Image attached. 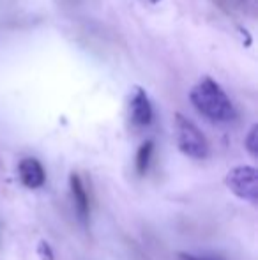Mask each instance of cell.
I'll use <instances>...</instances> for the list:
<instances>
[{
  "label": "cell",
  "mask_w": 258,
  "mask_h": 260,
  "mask_svg": "<svg viewBox=\"0 0 258 260\" xmlns=\"http://www.w3.org/2000/svg\"><path fill=\"white\" fill-rule=\"evenodd\" d=\"M39 253H41L43 260H53V253H52V250H50L48 243L39 244Z\"/></svg>",
  "instance_id": "obj_9"
},
{
  "label": "cell",
  "mask_w": 258,
  "mask_h": 260,
  "mask_svg": "<svg viewBox=\"0 0 258 260\" xmlns=\"http://www.w3.org/2000/svg\"><path fill=\"white\" fill-rule=\"evenodd\" d=\"M244 147L248 149V152L253 157L256 156V152H258V126L256 124L249 129L248 137H246V140H244Z\"/></svg>",
  "instance_id": "obj_8"
},
{
  "label": "cell",
  "mask_w": 258,
  "mask_h": 260,
  "mask_svg": "<svg viewBox=\"0 0 258 260\" xmlns=\"http://www.w3.org/2000/svg\"><path fill=\"white\" fill-rule=\"evenodd\" d=\"M18 175H20V181L23 186L30 189H38L45 184V168L39 163L35 157H25L18 165Z\"/></svg>",
  "instance_id": "obj_5"
},
{
  "label": "cell",
  "mask_w": 258,
  "mask_h": 260,
  "mask_svg": "<svg viewBox=\"0 0 258 260\" xmlns=\"http://www.w3.org/2000/svg\"><path fill=\"white\" fill-rule=\"evenodd\" d=\"M225 182H227L228 189L241 200H248V202H256L258 200L256 168L248 167V165H241V167L232 168L227 174Z\"/></svg>",
  "instance_id": "obj_3"
},
{
  "label": "cell",
  "mask_w": 258,
  "mask_h": 260,
  "mask_svg": "<svg viewBox=\"0 0 258 260\" xmlns=\"http://www.w3.org/2000/svg\"><path fill=\"white\" fill-rule=\"evenodd\" d=\"M175 140L179 151L193 159H205L209 156V142L205 135L182 113H175Z\"/></svg>",
  "instance_id": "obj_2"
},
{
  "label": "cell",
  "mask_w": 258,
  "mask_h": 260,
  "mask_svg": "<svg viewBox=\"0 0 258 260\" xmlns=\"http://www.w3.org/2000/svg\"><path fill=\"white\" fill-rule=\"evenodd\" d=\"M129 117L134 126H140V127H145L152 122V117H154L152 105H151V101H149L147 92H145L141 87H134L133 92H131Z\"/></svg>",
  "instance_id": "obj_4"
},
{
  "label": "cell",
  "mask_w": 258,
  "mask_h": 260,
  "mask_svg": "<svg viewBox=\"0 0 258 260\" xmlns=\"http://www.w3.org/2000/svg\"><path fill=\"white\" fill-rule=\"evenodd\" d=\"M180 260H210V258H203V257H195V255H188V253H180Z\"/></svg>",
  "instance_id": "obj_10"
},
{
  "label": "cell",
  "mask_w": 258,
  "mask_h": 260,
  "mask_svg": "<svg viewBox=\"0 0 258 260\" xmlns=\"http://www.w3.org/2000/svg\"><path fill=\"white\" fill-rule=\"evenodd\" d=\"M191 105L214 122H230L237 117L235 106L216 80L203 76L190 92Z\"/></svg>",
  "instance_id": "obj_1"
},
{
  "label": "cell",
  "mask_w": 258,
  "mask_h": 260,
  "mask_svg": "<svg viewBox=\"0 0 258 260\" xmlns=\"http://www.w3.org/2000/svg\"><path fill=\"white\" fill-rule=\"evenodd\" d=\"M152 151H154V142L147 140L145 144L140 145L136 152V172L140 175H143L147 172L149 165H151V157H152Z\"/></svg>",
  "instance_id": "obj_7"
},
{
  "label": "cell",
  "mask_w": 258,
  "mask_h": 260,
  "mask_svg": "<svg viewBox=\"0 0 258 260\" xmlns=\"http://www.w3.org/2000/svg\"><path fill=\"white\" fill-rule=\"evenodd\" d=\"M69 188H71L76 212H78L82 219H87L89 218V197H87V191L83 188L82 179H80L78 174H71V177H69Z\"/></svg>",
  "instance_id": "obj_6"
},
{
  "label": "cell",
  "mask_w": 258,
  "mask_h": 260,
  "mask_svg": "<svg viewBox=\"0 0 258 260\" xmlns=\"http://www.w3.org/2000/svg\"><path fill=\"white\" fill-rule=\"evenodd\" d=\"M151 2H154V4H156V2H159V0H151Z\"/></svg>",
  "instance_id": "obj_11"
}]
</instances>
